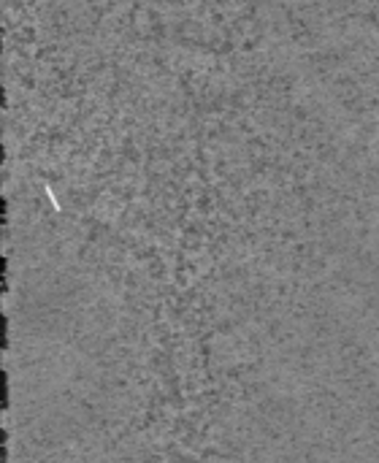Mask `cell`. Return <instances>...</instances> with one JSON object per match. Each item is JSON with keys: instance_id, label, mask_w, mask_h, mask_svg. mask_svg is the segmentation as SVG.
I'll return each mask as SVG.
<instances>
[{"instance_id": "obj_1", "label": "cell", "mask_w": 379, "mask_h": 463, "mask_svg": "<svg viewBox=\"0 0 379 463\" xmlns=\"http://www.w3.org/2000/svg\"><path fill=\"white\" fill-rule=\"evenodd\" d=\"M0 404H3V409H5V404H8V374H0Z\"/></svg>"}, {"instance_id": "obj_2", "label": "cell", "mask_w": 379, "mask_h": 463, "mask_svg": "<svg viewBox=\"0 0 379 463\" xmlns=\"http://www.w3.org/2000/svg\"><path fill=\"white\" fill-rule=\"evenodd\" d=\"M5 341H8V320H5V314L0 317V344L5 347Z\"/></svg>"}, {"instance_id": "obj_3", "label": "cell", "mask_w": 379, "mask_h": 463, "mask_svg": "<svg viewBox=\"0 0 379 463\" xmlns=\"http://www.w3.org/2000/svg\"><path fill=\"white\" fill-rule=\"evenodd\" d=\"M5 268H8V263H5V257H0V276H3V287H5Z\"/></svg>"}]
</instances>
